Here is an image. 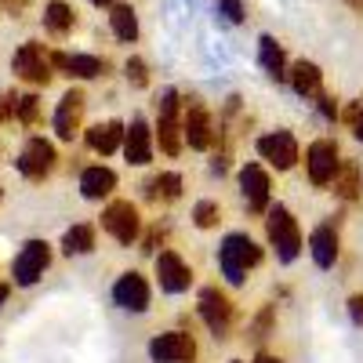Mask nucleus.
I'll list each match as a JSON object with an SVG mask.
<instances>
[{
    "label": "nucleus",
    "mask_w": 363,
    "mask_h": 363,
    "mask_svg": "<svg viewBox=\"0 0 363 363\" xmlns=\"http://www.w3.org/2000/svg\"><path fill=\"white\" fill-rule=\"evenodd\" d=\"M265 258V251L258 247V240H251L247 233H229L222 240V247H218V269H222V277L240 287V284H247V272L258 269Z\"/></svg>",
    "instance_id": "obj_1"
},
{
    "label": "nucleus",
    "mask_w": 363,
    "mask_h": 363,
    "mask_svg": "<svg viewBox=\"0 0 363 363\" xmlns=\"http://www.w3.org/2000/svg\"><path fill=\"white\" fill-rule=\"evenodd\" d=\"M265 240L277 251V262H284V265H291L301 255V229H298V218L291 215V207L272 203L265 211Z\"/></svg>",
    "instance_id": "obj_2"
},
{
    "label": "nucleus",
    "mask_w": 363,
    "mask_h": 363,
    "mask_svg": "<svg viewBox=\"0 0 363 363\" xmlns=\"http://www.w3.org/2000/svg\"><path fill=\"white\" fill-rule=\"evenodd\" d=\"M153 138L160 142V149L167 157H178L186 138H182V95L174 87H164L157 99V131Z\"/></svg>",
    "instance_id": "obj_3"
},
{
    "label": "nucleus",
    "mask_w": 363,
    "mask_h": 363,
    "mask_svg": "<svg viewBox=\"0 0 363 363\" xmlns=\"http://www.w3.org/2000/svg\"><path fill=\"white\" fill-rule=\"evenodd\" d=\"M203 327L215 335L218 342H225L233 335V323H236V306H233V298L222 291V287H203L200 291V306H196Z\"/></svg>",
    "instance_id": "obj_4"
},
{
    "label": "nucleus",
    "mask_w": 363,
    "mask_h": 363,
    "mask_svg": "<svg viewBox=\"0 0 363 363\" xmlns=\"http://www.w3.org/2000/svg\"><path fill=\"white\" fill-rule=\"evenodd\" d=\"M102 229L116 240L120 247H131L142 240V215L131 200H109L102 211Z\"/></svg>",
    "instance_id": "obj_5"
},
{
    "label": "nucleus",
    "mask_w": 363,
    "mask_h": 363,
    "mask_svg": "<svg viewBox=\"0 0 363 363\" xmlns=\"http://www.w3.org/2000/svg\"><path fill=\"white\" fill-rule=\"evenodd\" d=\"M182 138L189 142V149H200V153H207V149L215 145V138H218L215 116L207 113V106L200 99L182 102Z\"/></svg>",
    "instance_id": "obj_6"
},
{
    "label": "nucleus",
    "mask_w": 363,
    "mask_h": 363,
    "mask_svg": "<svg viewBox=\"0 0 363 363\" xmlns=\"http://www.w3.org/2000/svg\"><path fill=\"white\" fill-rule=\"evenodd\" d=\"M338 167H342V153H338V142L335 138L309 142V149H306V174H309V182H313L316 189H327L330 182H335Z\"/></svg>",
    "instance_id": "obj_7"
},
{
    "label": "nucleus",
    "mask_w": 363,
    "mask_h": 363,
    "mask_svg": "<svg viewBox=\"0 0 363 363\" xmlns=\"http://www.w3.org/2000/svg\"><path fill=\"white\" fill-rule=\"evenodd\" d=\"M51 265V244L48 240H26L22 251L15 255V265H11V280L15 287H33Z\"/></svg>",
    "instance_id": "obj_8"
},
{
    "label": "nucleus",
    "mask_w": 363,
    "mask_h": 363,
    "mask_svg": "<svg viewBox=\"0 0 363 363\" xmlns=\"http://www.w3.org/2000/svg\"><path fill=\"white\" fill-rule=\"evenodd\" d=\"M11 69H15L18 80L33 84V87H48L51 77H55V69H51V55H48L44 44H37V40H26V44L15 51Z\"/></svg>",
    "instance_id": "obj_9"
},
{
    "label": "nucleus",
    "mask_w": 363,
    "mask_h": 363,
    "mask_svg": "<svg viewBox=\"0 0 363 363\" xmlns=\"http://www.w3.org/2000/svg\"><path fill=\"white\" fill-rule=\"evenodd\" d=\"M236 182H240V196H244V203H247L251 215H265V211L272 207V203H269V200H272V182H269V171H265L258 160H251V164L240 167Z\"/></svg>",
    "instance_id": "obj_10"
},
{
    "label": "nucleus",
    "mask_w": 363,
    "mask_h": 363,
    "mask_svg": "<svg viewBox=\"0 0 363 363\" xmlns=\"http://www.w3.org/2000/svg\"><path fill=\"white\" fill-rule=\"evenodd\" d=\"M149 359L153 363H193L196 359V338L189 330H164L149 338Z\"/></svg>",
    "instance_id": "obj_11"
},
{
    "label": "nucleus",
    "mask_w": 363,
    "mask_h": 363,
    "mask_svg": "<svg viewBox=\"0 0 363 363\" xmlns=\"http://www.w3.org/2000/svg\"><path fill=\"white\" fill-rule=\"evenodd\" d=\"M153 269H157V284H160V291L164 294H186L189 287H193V269H189V262L182 258L178 251H157V258H153Z\"/></svg>",
    "instance_id": "obj_12"
},
{
    "label": "nucleus",
    "mask_w": 363,
    "mask_h": 363,
    "mask_svg": "<svg viewBox=\"0 0 363 363\" xmlns=\"http://www.w3.org/2000/svg\"><path fill=\"white\" fill-rule=\"evenodd\" d=\"M113 301L124 313H145L149 301H153V291H149V280L142 277L138 269L120 272V280L113 284Z\"/></svg>",
    "instance_id": "obj_13"
},
{
    "label": "nucleus",
    "mask_w": 363,
    "mask_h": 363,
    "mask_svg": "<svg viewBox=\"0 0 363 363\" xmlns=\"http://www.w3.org/2000/svg\"><path fill=\"white\" fill-rule=\"evenodd\" d=\"M55 164H58V153H55V145L48 138H29L22 145V153H18V171L29 182H44L55 171Z\"/></svg>",
    "instance_id": "obj_14"
},
{
    "label": "nucleus",
    "mask_w": 363,
    "mask_h": 363,
    "mask_svg": "<svg viewBox=\"0 0 363 363\" xmlns=\"http://www.w3.org/2000/svg\"><path fill=\"white\" fill-rule=\"evenodd\" d=\"M258 157L269 164V167H277V171H291L298 164V138L291 131H269L258 138Z\"/></svg>",
    "instance_id": "obj_15"
},
{
    "label": "nucleus",
    "mask_w": 363,
    "mask_h": 363,
    "mask_svg": "<svg viewBox=\"0 0 363 363\" xmlns=\"http://www.w3.org/2000/svg\"><path fill=\"white\" fill-rule=\"evenodd\" d=\"M124 160L131 167H149L153 164V128L145 124V116H135L131 124H124Z\"/></svg>",
    "instance_id": "obj_16"
},
{
    "label": "nucleus",
    "mask_w": 363,
    "mask_h": 363,
    "mask_svg": "<svg viewBox=\"0 0 363 363\" xmlns=\"http://www.w3.org/2000/svg\"><path fill=\"white\" fill-rule=\"evenodd\" d=\"M84 91L80 87H69L62 99H58V109H55V135L62 142H73L80 135V124H84Z\"/></svg>",
    "instance_id": "obj_17"
},
{
    "label": "nucleus",
    "mask_w": 363,
    "mask_h": 363,
    "mask_svg": "<svg viewBox=\"0 0 363 363\" xmlns=\"http://www.w3.org/2000/svg\"><path fill=\"white\" fill-rule=\"evenodd\" d=\"M51 69L66 73L73 80H95V77H106L109 62L99 55H69V51H55L51 55Z\"/></svg>",
    "instance_id": "obj_18"
},
{
    "label": "nucleus",
    "mask_w": 363,
    "mask_h": 363,
    "mask_svg": "<svg viewBox=\"0 0 363 363\" xmlns=\"http://www.w3.org/2000/svg\"><path fill=\"white\" fill-rule=\"evenodd\" d=\"M338 229H335V222H320L313 233H309V255H313V262L320 265V269H335V262H338Z\"/></svg>",
    "instance_id": "obj_19"
},
{
    "label": "nucleus",
    "mask_w": 363,
    "mask_h": 363,
    "mask_svg": "<svg viewBox=\"0 0 363 363\" xmlns=\"http://www.w3.org/2000/svg\"><path fill=\"white\" fill-rule=\"evenodd\" d=\"M116 189V171L106 164H91L80 171V196L84 200H109Z\"/></svg>",
    "instance_id": "obj_20"
},
{
    "label": "nucleus",
    "mask_w": 363,
    "mask_h": 363,
    "mask_svg": "<svg viewBox=\"0 0 363 363\" xmlns=\"http://www.w3.org/2000/svg\"><path fill=\"white\" fill-rule=\"evenodd\" d=\"M87 149L99 157H113L120 153V145H124V124L120 120H106V124H91L87 128Z\"/></svg>",
    "instance_id": "obj_21"
},
{
    "label": "nucleus",
    "mask_w": 363,
    "mask_h": 363,
    "mask_svg": "<svg viewBox=\"0 0 363 363\" xmlns=\"http://www.w3.org/2000/svg\"><path fill=\"white\" fill-rule=\"evenodd\" d=\"M287 80L301 99H320L323 95V73H320L316 62H306V58H301V62L287 66Z\"/></svg>",
    "instance_id": "obj_22"
},
{
    "label": "nucleus",
    "mask_w": 363,
    "mask_h": 363,
    "mask_svg": "<svg viewBox=\"0 0 363 363\" xmlns=\"http://www.w3.org/2000/svg\"><path fill=\"white\" fill-rule=\"evenodd\" d=\"M258 62H262V69H265V77L269 80H287V55H284V48H280V40L277 37H262L258 40Z\"/></svg>",
    "instance_id": "obj_23"
},
{
    "label": "nucleus",
    "mask_w": 363,
    "mask_h": 363,
    "mask_svg": "<svg viewBox=\"0 0 363 363\" xmlns=\"http://www.w3.org/2000/svg\"><path fill=\"white\" fill-rule=\"evenodd\" d=\"M95 247H99V233H95V225L77 222V225H69V229L62 233V251H66L69 258H84V255H91Z\"/></svg>",
    "instance_id": "obj_24"
},
{
    "label": "nucleus",
    "mask_w": 363,
    "mask_h": 363,
    "mask_svg": "<svg viewBox=\"0 0 363 363\" xmlns=\"http://www.w3.org/2000/svg\"><path fill=\"white\" fill-rule=\"evenodd\" d=\"M73 26H77V11L66 4V0H51V4L44 8V29L55 37H66L73 33Z\"/></svg>",
    "instance_id": "obj_25"
},
{
    "label": "nucleus",
    "mask_w": 363,
    "mask_h": 363,
    "mask_svg": "<svg viewBox=\"0 0 363 363\" xmlns=\"http://www.w3.org/2000/svg\"><path fill=\"white\" fill-rule=\"evenodd\" d=\"M182 174L178 171H160L153 182L145 186V196L149 200H160V203H174V200H182Z\"/></svg>",
    "instance_id": "obj_26"
},
{
    "label": "nucleus",
    "mask_w": 363,
    "mask_h": 363,
    "mask_svg": "<svg viewBox=\"0 0 363 363\" xmlns=\"http://www.w3.org/2000/svg\"><path fill=\"white\" fill-rule=\"evenodd\" d=\"M109 26H113V37L116 40H124V44H135L138 40V15H135L131 4H113Z\"/></svg>",
    "instance_id": "obj_27"
},
{
    "label": "nucleus",
    "mask_w": 363,
    "mask_h": 363,
    "mask_svg": "<svg viewBox=\"0 0 363 363\" xmlns=\"http://www.w3.org/2000/svg\"><path fill=\"white\" fill-rule=\"evenodd\" d=\"M335 193L342 196V200H356L359 196V189H363V178H359V164L356 160H342V167H338V174H335Z\"/></svg>",
    "instance_id": "obj_28"
},
{
    "label": "nucleus",
    "mask_w": 363,
    "mask_h": 363,
    "mask_svg": "<svg viewBox=\"0 0 363 363\" xmlns=\"http://www.w3.org/2000/svg\"><path fill=\"white\" fill-rule=\"evenodd\" d=\"M222 222V203L218 200H196L193 203V225L196 229H215Z\"/></svg>",
    "instance_id": "obj_29"
},
{
    "label": "nucleus",
    "mask_w": 363,
    "mask_h": 363,
    "mask_svg": "<svg viewBox=\"0 0 363 363\" xmlns=\"http://www.w3.org/2000/svg\"><path fill=\"white\" fill-rule=\"evenodd\" d=\"M272 327H277V306H265V309L251 320L247 338H251V342H265V338L272 335Z\"/></svg>",
    "instance_id": "obj_30"
},
{
    "label": "nucleus",
    "mask_w": 363,
    "mask_h": 363,
    "mask_svg": "<svg viewBox=\"0 0 363 363\" xmlns=\"http://www.w3.org/2000/svg\"><path fill=\"white\" fill-rule=\"evenodd\" d=\"M37 116H40V99H37V95H22V99H15V120H22L26 128H33V124H37Z\"/></svg>",
    "instance_id": "obj_31"
},
{
    "label": "nucleus",
    "mask_w": 363,
    "mask_h": 363,
    "mask_svg": "<svg viewBox=\"0 0 363 363\" xmlns=\"http://www.w3.org/2000/svg\"><path fill=\"white\" fill-rule=\"evenodd\" d=\"M124 77H128L131 87H149V66L142 62L138 55H131L128 62H124Z\"/></svg>",
    "instance_id": "obj_32"
},
{
    "label": "nucleus",
    "mask_w": 363,
    "mask_h": 363,
    "mask_svg": "<svg viewBox=\"0 0 363 363\" xmlns=\"http://www.w3.org/2000/svg\"><path fill=\"white\" fill-rule=\"evenodd\" d=\"M218 11L229 18V22H244L247 11H244V0H218Z\"/></svg>",
    "instance_id": "obj_33"
},
{
    "label": "nucleus",
    "mask_w": 363,
    "mask_h": 363,
    "mask_svg": "<svg viewBox=\"0 0 363 363\" xmlns=\"http://www.w3.org/2000/svg\"><path fill=\"white\" fill-rule=\"evenodd\" d=\"M164 236H167V229H160V225H153V229H149V236L142 240V251H149V255H153V258H157V247L164 244Z\"/></svg>",
    "instance_id": "obj_34"
},
{
    "label": "nucleus",
    "mask_w": 363,
    "mask_h": 363,
    "mask_svg": "<svg viewBox=\"0 0 363 363\" xmlns=\"http://www.w3.org/2000/svg\"><path fill=\"white\" fill-rule=\"evenodd\" d=\"M316 109H320L323 120H338V102L330 99V95H320V99H316Z\"/></svg>",
    "instance_id": "obj_35"
},
{
    "label": "nucleus",
    "mask_w": 363,
    "mask_h": 363,
    "mask_svg": "<svg viewBox=\"0 0 363 363\" xmlns=\"http://www.w3.org/2000/svg\"><path fill=\"white\" fill-rule=\"evenodd\" d=\"M11 116H15V95H8V91H0V124H8Z\"/></svg>",
    "instance_id": "obj_36"
},
{
    "label": "nucleus",
    "mask_w": 363,
    "mask_h": 363,
    "mask_svg": "<svg viewBox=\"0 0 363 363\" xmlns=\"http://www.w3.org/2000/svg\"><path fill=\"white\" fill-rule=\"evenodd\" d=\"M349 316H352L356 327H363V294H352L349 298Z\"/></svg>",
    "instance_id": "obj_37"
},
{
    "label": "nucleus",
    "mask_w": 363,
    "mask_h": 363,
    "mask_svg": "<svg viewBox=\"0 0 363 363\" xmlns=\"http://www.w3.org/2000/svg\"><path fill=\"white\" fill-rule=\"evenodd\" d=\"M349 128H352V138H359V142H363V109H359V116L352 120Z\"/></svg>",
    "instance_id": "obj_38"
},
{
    "label": "nucleus",
    "mask_w": 363,
    "mask_h": 363,
    "mask_svg": "<svg viewBox=\"0 0 363 363\" xmlns=\"http://www.w3.org/2000/svg\"><path fill=\"white\" fill-rule=\"evenodd\" d=\"M255 363H284V359H280V356H272V352H258Z\"/></svg>",
    "instance_id": "obj_39"
},
{
    "label": "nucleus",
    "mask_w": 363,
    "mask_h": 363,
    "mask_svg": "<svg viewBox=\"0 0 363 363\" xmlns=\"http://www.w3.org/2000/svg\"><path fill=\"white\" fill-rule=\"evenodd\" d=\"M8 294H11V284H0V306L8 301Z\"/></svg>",
    "instance_id": "obj_40"
},
{
    "label": "nucleus",
    "mask_w": 363,
    "mask_h": 363,
    "mask_svg": "<svg viewBox=\"0 0 363 363\" xmlns=\"http://www.w3.org/2000/svg\"><path fill=\"white\" fill-rule=\"evenodd\" d=\"M91 4H95V8H113L116 0H91Z\"/></svg>",
    "instance_id": "obj_41"
},
{
    "label": "nucleus",
    "mask_w": 363,
    "mask_h": 363,
    "mask_svg": "<svg viewBox=\"0 0 363 363\" xmlns=\"http://www.w3.org/2000/svg\"><path fill=\"white\" fill-rule=\"evenodd\" d=\"M345 4H349L352 11H363V0H345Z\"/></svg>",
    "instance_id": "obj_42"
},
{
    "label": "nucleus",
    "mask_w": 363,
    "mask_h": 363,
    "mask_svg": "<svg viewBox=\"0 0 363 363\" xmlns=\"http://www.w3.org/2000/svg\"><path fill=\"white\" fill-rule=\"evenodd\" d=\"M229 363H244V359H229Z\"/></svg>",
    "instance_id": "obj_43"
},
{
    "label": "nucleus",
    "mask_w": 363,
    "mask_h": 363,
    "mask_svg": "<svg viewBox=\"0 0 363 363\" xmlns=\"http://www.w3.org/2000/svg\"><path fill=\"white\" fill-rule=\"evenodd\" d=\"M0 193H4V189H0Z\"/></svg>",
    "instance_id": "obj_44"
}]
</instances>
